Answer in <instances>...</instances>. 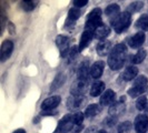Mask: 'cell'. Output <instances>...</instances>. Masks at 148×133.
<instances>
[{"label":"cell","mask_w":148,"mask_h":133,"mask_svg":"<svg viewBox=\"0 0 148 133\" xmlns=\"http://www.w3.org/2000/svg\"><path fill=\"white\" fill-rule=\"evenodd\" d=\"M115 100V92L112 90H107L100 96V104L101 105H109Z\"/></svg>","instance_id":"obj_16"},{"label":"cell","mask_w":148,"mask_h":133,"mask_svg":"<svg viewBox=\"0 0 148 133\" xmlns=\"http://www.w3.org/2000/svg\"><path fill=\"white\" fill-rule=\"evenodd\" d=\"M136 27L141 31H148V15H143L136 22Z\"/></svg>","instance_id":"obj_24"},{"label":"cell","mask_w":148,"mask_h":133,"mask_svg":"<svg viewBox=\"0 0 148 133\" xmlns=\"http://www.w3.org/2000/svg\"><path fill=\"white\" fill-rule=\"evenodd\" d=\"M92 37H94V32L88 31V30H85V31L82 32V38H80V42H79L78 50H79V51L84 50V49H85V48H86V47L90 43V41H91Z\"/></svg>","instance_id":"obj_14"},{"label":"cell","mask_w":148,"mask_h":133,"mask_svg":"<svg viewBox=\"0 0 148 133\" xmlns=\"http://www.w3.org/2000/svg\"><path fill=\"white\" fill-rule=\"evenodd\" d=\"M74 119L76 126H82V121H84V114H82V112H77V113L74 114Z\"/></svg>","instance_id":"obj_30"},{"label":"cell","mask_w":148,"mask_h":133,"mask_svg":"<svg viewBox=\"0 0 148 133\" xmlns=\"http://www.w3.org/2000/svg\"><path fill=\"white\" fill-rule=\"evenodd\" d=\"M85 133H98V131H97V129L95 126H91V128H88Z\"/></svg>","instance_id":"obj_33"},{"label":"cell","mask_w":148,"mask_h":133,"mask_svg":"<svg viewBox=\"0 0 148 133\" xmlns=\"http://www.w3.org/2000/svg\"><path fill=\"white\" fill-rule=\"evenodd\" d=\"M99 112H100V107L98 104H89L85 110V115L87 118H92L97 115Z\"/></svg>","instance_id":"obj_21"},{"label":"cell","mask_w":148,"mask_h":133,"mask_svg":"<svg viewBox=\"0 0 148 133\" xmlns=\"http://www.w3.org/2000/svg\"><path fill=\"white\" fill-rule=\"evenodd\" d=\"M111 50H112L111 49V43L109 41H107V40H103V41H100L99 43L97 44L96 51L101 57L107 56L109 52H111Z\"/></svg>","instance_id":"obj_13"},{"label":"cell","mask_w":148,"mask_h":133,"mask_svg":"<svg viewBox=\"0 0 148 133\" xmlns=\"http://www.w3.org/2000/svg\"><path fill=\"white\" fill-rule=\"evenodd\" d=\"M74 126H75L74 114H67L59 122V124H58V131L60 133H67L69 132V131H73Z\"/></svg>","instance_id":"obj_4"},{"label":"cell","mask_w":148,"mask_h":133,"mask_svg":"<svg viewBox=\"0 0 148 133\" xmlns=\"http://www.w3.org/2000/svg\"><path fill=\"white\" fill-rule=\"evenodd\" d=\"M82 16V12L79 9L77 8H73L69 10V14H68V18H67L66 21V26H69V24H74L75 21Z\"/></svg>","instance_id":"obj_20"},{"label":"cell","mask_w":148,"mask_h":133,"mask_svg":"<svg viewBox=\"0 0 148 133\" xmlns=\"http://www.w3.org/2000/svg\"><path fill=\"white\" fill-rule=\"evenodd\" d=\"M119 10H120V8H119L118 5H116V3H112V5H109L108 7L106 8V10H105V14L106 16H108L109 18H115L116 16L119 15Z\"/></svg>","instance_id":"obj_23"},{"label":"cell","mask_w":148,"mask_h":133,"mask_svg":"<svg viewBox=\"0 0 148 133\" xmlns=\"http://www.w3.org/2000/svg\"><path fill=\"white\" fill-rule=\"evenodd\" d=\"M147 78L145 75H139L135 79L134 81V86L128 90V94L132 98H136V96H141L146 89H147Z\"/></svg>","instance_id":"obj_3"},{"label":"cell","mask_w":148,"mask_h":133,"mask_svg":"<svg viewBox=\"0 0 148 133\" xmlns=\"http://www.w3.org/2000/svg\"><path fill=\"white\" fill-rule=\"evenodd\" d=\"M135 130L137 133H146L148 131V117L146 114H139L135 119Z\"/></svg>","instance_id":"obj_5"},{"label":"cell","mask_w":148,"mask_h":133,"mask_svg":"<svg viewBox=\"0 0 148 133\" xmlns=\"http://www.w3.org/2000/svg\"><path fill=\"white\" fill-rule=\"evenodd\" d=\"M12 133H26V131H25L23 129H18V130H16V131H14Z\"/></svg>","instance_id":"obj_35"},{"label":"cell","mask_w":148,"mask_h":133,"mask_svg":"<svg viewBox=\"0 0 148 133\" xmlns=\"http://www.w3.org/2000/svg\"><path fill=\"white\" fill-rule=\"evenodd\" d=\"M69 43H70V40L66 36L60 35V36H58V37L56 38V44H57V47L60 49L62 57H66L67 52L69 51V49H70L69 48Z\"/></svg>","instance_id":"obj_6"},{"label":"cell","mask_w":148,"mask_h":133,"mask_svg":"<svg viewBox=\"0 0 148 133\" xmlns=\"http://www.w3.org/2000/svg\"><path fill=\"white\" fill-rule=\"evenodd\" d=\"M116 120H117V118H114V117H110V118L106 119L105 123H106L107 126H114L115 124H116Z\"/></svg>","instance_id":"obj_32"},{"label":"cell","mask_w":148,"mask_h":133,"mask_svg":"<svg viewBox=\"0 0 148 133\" xmlns=\"http://www.w3.org/2000/svg\"><path fill=\"white\" fill-rule=\"evenodd\" d=\"M128 42H129V45H130L132 48H139V47H141L143 43L145 42V33H144L143 31L137 32V33L134 35L132 38H129Z\"/></svg>","instance_id":"obj_12"},{"label":"cell","mask_w":148,"mask_h":133,"mask_svg":"<svg viewBox=\"0 0 148 133\" xmlns=\"http://www.w3.org/2000/svg\"><path fill=\"white\" fill-rule=\"evenodd\" d=\"M105 90V83L103 81H96L91 84L90 88V96H100Z\"/></svg>","instance_id":"obj_18"},{"label":"cell","mask_w":148,"mask_h":133,"mask_svg":"<svg viewBox=\"0 0 148 133\" xmlns=\"http://www.w3.org/2000/svg\"><path fill=\"white\" fill-rule=\"evenodd\" d=\"M98 133H107V131H105V130H100Z\"/></svg>","instance_id":"obj_36"},{"label":"cell","mask_w":148,"mask_h":133,"mask_svg":"<svg viewBox=\"0 0 148 133\" xmlns=\"http://www.w3.org/2000/svg\"><path fill=\"white\" fill-rule=\"evenodd\" d=\"M117 133H118V131H117Z\"/></svg>","instance_id":"obj_37"},{"label":"cell","mask_w":148,"mask_h":133,"mask_svg":"<svg viewBox=\"0 0 148 133\" xmlns=\"http://www.w3.org/2000/svg\"><path fill=\"white\" fill-rule=\"evenodd\" d=\"M87 2H88L87 0H75V1H73L75 7H84L87 5Z\"/></svg>","instance_id":"obj_31"},{"label":"cell","mask_w":148,"mask_h":133,"mask_svg":"<svg viewBox=\"0 0 148 133\" xmlns=\"http://www.w3.org/2000/svg\"><path fill=\"white\" fill-rule=\"evenodd\" d=\"M60 103V96H49L45 100L44 102L41 103V109L45 111H49L52 110L55 108H57Z\"/></svg>","instance_id":"obj_8"},{"label":"cell","mask_w":148,"mask_h":133,"mask_svg":"<svg viewBox=\"0 0 148 133\" xmlns=\"http://www.w3.org/2000/svg\"><path fill=\"white\" fill-rule=\"evenodd\" d=\"M109 33H110V28L106 24H103L94 32V37L97 39H105L109 36Z\"/></svg>","instance_id":"obj_19"},{"label":"cell","mask_w":148,"mask_h":133,"mask_svg":"<svg viewBox=\"0 0 148 133\" xmlns=\"http://www.w3.org/2000/svg\"><path fill=\"white\" fill-rule=\"evenodd\" d=\"M65 80H66V77H65V74H62V73L58 74V75L55 78V80L52 81L50 91H56V90H57V89H59L61 86H64V83H65Z\"/></svg>","instance_id":"obj_22"},{"label":"cell","mask_w":148,"mask_h":133,"mask_svg":"<svg viewBox=\"0 0 148 133\" xmlns=\"http://www.w3.org/2000/svg\"><path fill=\"white\" fill-rule=\"evenodd\" d=\"M125 110H126V105H125L124 101H123V99H121L120 101L116 102V103H114L110 108H109V114H110V117L117 118V117L120 115Z\"/></svg>","instance_id":"obj_11"},{"label":"cell","mask_w":148,"mask_h":133,"mask_svg":"<svg viewBox=\"0 0 148 133\" xmlns=\"http://www.w3.org/2000/svg\"><path fill=\"white\" fill-rule=\"evenodd\" d=\"M137 74H138V69L136 66H130L125 69V71L123 72V79L125 81H130L137 78Z\"/></svg>","instance_id":"obj_15"},{"label":"cell","mask_w":148,"mask_h":133,"mask_svg":"<svg viewBox=\"0 0 148 133\" xmlns=\"http://www.w3.org/2000/svg\"><path fill=\"white\" fill-rule=\"evenodd\" d=\"M21 7L23 8L25 11H32L36 7V5H35L34 1H22Z\"/></svg>","instance_id":"obj_29"},{"label":"cell","mask_w":148,"mask_h":133,"mask_svg":"<svg viewBox=\"0 0 148 133\" xmlns=\"http://www.w3.org/2000/svg\"><path fill=\"white\" fill-rule=\"evenodd\" d=\"M87 62H84L80 64L79 69H78V80L82 82H87L89 75V68Z\"/></svg>","instance_id":"obj_17"},{"label":"cell","mask_w":148,"mask_h":133,"mask_svg":"<svg viewBox=\"0 0 148 133\" xmlns=\"http://www.w3.org/2000/svg\"><path fill=\"white\" fill-rule=\"evenodd\" d=\"M14 50V43L10 40H5L1 44V51H0V58L1 61H6V60L11 56Z\"/></svg>","instance_id":"obj_7"},{"label":"cell","mask_w":148,"mask_h":133,"mask_svg":"<svg viewBox=\"0 0 148 133\" xmlns=\"http://www.w3.org/2000/svg\"><path fill=\"white\" fill-rule=\"evenodd\" d=\"M127 48L124 43H118L112 48L109 58H108V66L111 70H119L124 66L126 60Z\"/></svg>","instance_id":"obj_1"},{"label":"cell","mask_w":148,"mask_h":133,"mask_svg":"<svg viewBox=\"0 0 148 133\" xmlns=\"http://www.w3.org/2000/svg\"><path fill=\"white\" fill-rule=\"evenodd\" d=\"M75 129H76V130H74L73 132H74V133H78L82 129V126H76V128H75Z\"/></svg>","instance_id":"obj_34"},{"label":"cell","mask_w":148,"mask_h":133,"mask_svg":"<svg viewBox=\"0 0 148 133\" xmlns=\"http://www.w3.org/2000/svg\"><path fill=\"white\" fill-rule=\"evenodd\" d=\"M84 103V96H75L73 94L71 96H69V99L67 100V107L70 110L74 109H79Z\"/></svg>","instance_id":"obj_10"},{"label":"cell","mask_w":148,"mask_h":133,"mask_svg":"<svg viewBox=\"0 0 148 133\" xmlns=\"http://www.w3.org/2000/svg\"><path fill=\"white\" fill-rule=\"evenodd\" d=\"M101 17V9L100 8H96L94 9L87 17V20H94V19H99Z\"/></svg>","instance_id":"obj_28"},{"label":"cell","mask_w":148,"mask_h":133,"mask_svg":"<svg viewBox=\"0 0 148 133\" xmlns=\"http://www.w3.org/2000/svg\"><path fill=\"white\" fill-rule=\"evenodd\" d=\"M147 105H148L147 98L145 96H139L138 100H137V102H136V108H137L138 110H145V109L147 108Z\"/></svg>","instance_id":"obj_26"},{"label":"cell","mask_w":148,"mask_h":133,"mask_svg":"<svg viewBox=\"0 0 148 133\" xmlns=\"http://www.w3.org/2000/svg\"><path fill=\"white\" fill-rule=\"evenodd\" d=\"M104 68L105 63L104 61H96L92 66H90V75L94 78V79H98L101 77V74L104 72Z\"/></svg>","instance_id":"obj_9"},{"label":"cell","mask_w":148,"mask_h":133,"mask_svg":"<svg viewBox=\"0 0 148 133\" xmlns=\"http://www.w3.org/2000/svg\"><path fill=\"white\" fill-rule=\"evenodd\" d=\"M130 22H132V15H130V12L126 11V12L119 14L115 18H112L111 19V26L118 33H120L129 27Z\"/></svg>","instance_id":"obj_2"},{"label":"cell","mask_w":148,"mask_h":133,"mask_svg":"<svg viewBox=\"0 0 148 133\" xmlns=\"http://www.w3.org/2000/svg\"><path fill=\"white\" fill-rule=\"evenodd\" d=\"M146 56H147L146 51H145V50H143V49H139V50L137 51V53L133 57L132 62H133L134 64H139V63H141V62L145 60Z\"/></svg>","instance_id":"obj_25"},{"label":"cell","mask_w":148,"mask_h":133,"mask_svg":"<svg viewBox=\"0 0 148 133\" xmlns=\"http://www.w3.org/2000/svg\"><path fill=\"white\" fill-rule=\"evenodd\" d=\"M130 129H132V123L129 121H125V122L119 124L118 128H117V131H118V133H124L129 131Z\"/></svg>","instance_id":"obj_27"}]
</instances>
